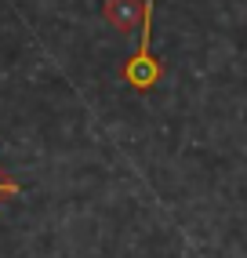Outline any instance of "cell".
<instances>
[{
  "instance_id": "cell-1",
  "label": "cell",
  "mask_w": 247,
  "mask_h": 258,
  "mask_svg": "<svg viewBox=\"0 0 247 258\" xmlns=\"http://www.w3.org/2000/svg\"><path fill=\"white\" fill-rule=\"evenodd\" d=\"M164 77V62L153 55V0H146L142 8V22H138V47L135 55L120 66V80L128 84L131 91L149 95Z\"/></svg>"
},
{
  "instance_id": "cell-3",
  "label": "cell",
  "mask_w": 247,
  "mask_h": 258,
  "mask_svg": "<svg viewBox=\"0 0 247 258\" xmlns=\"http://www.w3.org/2000/svg\"><path fill=\"white\" fill-rule=\"evenodd\" d=\"M11 197H22V185L8 175V167H4V164H0V204L11 200Z\"/></svg>"
},
{
  "instance_id": "cell-2",
  "label": "cell",
  "mask_w": 247,
  "mask_h": 258,
  "mask_svg": "<svg viewBox=\"0 0 247 258\" xmlns=\"http://www.w3.org/2000/svg\"><path fill=\"white\" fill-rule=\"evenodd\" d=\"M142 8H146V0H105L102 19L116 33H131V29H138V22H142Z\"/></svg>"
}]
</instances>
